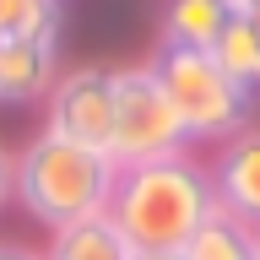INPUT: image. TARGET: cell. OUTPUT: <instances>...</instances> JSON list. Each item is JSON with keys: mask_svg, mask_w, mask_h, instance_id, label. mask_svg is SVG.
I'll use <instances>...</instances> for the list:
<instances>
[{"mask_svg": "<svg viewBox=\"0 0 260 260\" xmlns=\"http://www.w3.org/2000/svg\"><path fill=\"white\" fill-rule=\"evenodd\" d=\"M255 249H260V233L249 222H239L233 211H222V206H211L206 222L179 244L184 260H255Z\"/></svg>", "mask_w": 260, "mask_h": 260, "instance_id": "9c48e42d", "label": "cell"}, {"mask_svg": "<svg viewBox=\"0 0 260 260\" xmlns=\"http://www.w3.org/2000/svg\"><path fill=\"white\" fill-rule=\"evenodd\" d=\"M228 16H233L228 0H168V11H162V44L211 49Z\"/></svg>", "mask_w": 260, "mask_h": 260, "instance_id": "30bf717a", "label": "cell"}, {"mask_svg": "<svg viewBox=\"0 0 260 260\" xmlns=\"http://www.w3.org/2000/svg\"><path fill=\"white\" fill-rule=\"evenodd\" d=\"M211 60L222 65L228 76L239 81L249 98H260V32L249 27V16H228L222 32H217V44H211Z\"/></svg>", "mask_w": 260, "mask_h": 260, "instance_id": "8fae6325", "label": "cell"}, {"mask_svg": "<svg viewBox=\"0 0 260 260\" xmlns=\"http://www.w3.org/2000/svg\"><path fill=\"white\" fill-rule=\"evenodd\" d=\"M239 16H249V27L260 32V6H255V11H239Z\"/></svg>", "mask_w": 260, "mask_h": 260, "instance_id": "2e32d148", "label": "cell"}, {"mask_svg": "<svg viewBox=\"0 0 260 260\" xmlns=\"http://www.w3.org/2000/svg\"><path fill=\"white\" fill-rule=\"evenodd\" d=\"M211 184H217V206L260 233V125H244L239 136L222 141L211 162Z\"/></svg>", "mask_w": 260, "mask_h": 260, "instance_id": "8992f818", "label": "cell"}, {"mask_svg": "<svg viewBox=\"0 0 260 260\" xmlns=\"http://www.w3.org/2000/svg\"><path fill=\"white\" fill-rule=\"evenodd\" d=\"M228 6H233V0H228Z\"/></svg>", "mask_w": 260, "mask_h": 260, "instance_id": "d6986e66", "label": "cell"}, {"mask_svg": "<svg viewBox=\"0 0 260 260\" xmlns=\"http://www.w3.org/2000/svg\"><path fill=\"white\" fill-rule=\"evenodd\" d=\"M136 260H184L179 249H136Z\"/></svg>", "mask_w": 260, "mask_h": 260, "instance_id": "9a60e30c", "label": "cell"}, {"mask_svg": "<svg viewBox=\"0 0 260 260\" xmlns=\"http://www.w3.org/2000/svg\"><path fill=\"white\" fill-rule=\"evenodd\" d=\"M11 206V152L0 146V211Z\"/></svg>", "mask_w": 260, "mask_h": 260, "instance_id": "4fadbf2b", "label": "cell"}, {"mask_svg": "<svg viewBox=\"0 0 260 260\" xmlns=\"http://www.w3.org/2000/svg\"><path fill=\"white\" fill-rule=\"evenodd\" d=\"M114 65H71L54 76L44 98V130L49 136H65V141H81L92 152H109L114 136Z\"/></svg>", "mask_w": 260, "mask_h": 260, "instance_id": "5b68a950", "label": "cell"}, {"mask_svg": "<svg viewBox=\"0 0 260 260\" xmlns=\"http://www.w3.org/2000/svg\"><path fill=\"white\" fill-rule=\"evenodd\" d=\"M114 179H119V162L109 152L38 130L22 152H11V206H22L38 228L60 233L71 222L109 211Z\"/></svg>", "mask_w": 260, "mask_h": 260, "instance_id": "7a4b0ae2", "label": "cell"}, {"mask_svg": "<svg viewBox=\"0 0 260 260\" xmlns=\"http://www.w3.org/2000/svg\"><path fill=\"white\" fill-rule=\"evenodd\" d=\"M211 206H217L211 162H201L195 152H174V157H152V162L119 168L103 217L136 249H179L195 228L206 222Z\"/></svg>", "mask_w": 260, "mask_h": 260, "instance_id": "6da1fadb", "label": "cell"}, {"mask_svg": "<svg viewBox=\"0 0 260 260\" xmlns=\"http://www.w3.org/2000/svg\"><path fill=\"white\" fill-rule=\"evenodd\" d=\"M255 260H260V249H255Z\"/></svg>", "mask_w": 260, "mask_h": 260, "instance_id": "ac0fdd59", "label": "cell"}, {"mask_svg": "<svg viewBox=\"0 0 260 260\" xmlns=\"http://www.w3.org/2000/svg\"><path fill=\"white\" fill-rule=\"evenodd\" d=\"M255 6H260V0H233V11H255Z\"/></svg>", "mask_w": 260, "mask_h": 260, "instance_id": "e0dca14e", "label": "cell"}, {"mask_svg": "<svg viewBox=\"0 0 260 260\" xmlns=\"http://www.w3.org/2000/svg\"><path fill=\"white\" fill-rule=\"evenodd\" d=\"M157 87L168 92L179 125H184V141H217L222 146L228 136H239L255 114V98L244 92L239 81L228 76L222 65L211 60V49H190V44H162L146 54Z\"/></svg>", "mask_w": 260, "mask_h": 260, "instance_id": "3957f363", "label": "cell"}, {"mask_svg": "<svg viewBox=\"0 0 260 260\" xmlns=\"http://www.w3.org/2000/svg\"><path fill=\"white\" fill-rule=\"evenodd\" d=\"M65 0H0V38H60Z\"/></svg>", "mask_w": 260, "mask_h": 260, "instance_id": "7c38bea8", "label": "cell"}, {"mask_svg": "<svg viewBox=\"0 0 260 260\" xmlns=\"http://www.w3.org/2000/svg\"><path fill=\"white\" fill-rule=\"evenodd\" d=\"M44 260H136V244L98 211L87 222H71V228H60V233H49Z\"/></svg>", "mask_w": 260, "mask_h": 260, "instance_id": "ba28073f", "label": "cell"}, {"mask_svg": "<svg viewBox=\"0 0 260 260\" xmlns=\"http://www.w3.org/2000/svg\"><path fill=\"white\" fill-rule=\"evenodd\" d=\"M174 152H190L184 141V125H179L168 92L157 87L152 65H125L114 76V136H109V157L119 168L130 162H152V157H174Z\"/></svg>", "mask_w": 260, "mask_h": 260, "instance_id": "277c9868", "label": "cell"}, {"mask_svg": "<svg viewBox=\"0 0 260 260\" xmlns=\"http://www.w3.org/2000/svg\"><path fill=\"white\" fill-rule=\"evenodd\" d=\"M54 76H60L54 38H0V109L44 103Z\"/></svg>", "mask_w": 260, "mask_h": 260, "instance_id": "52a82bcc", "label": "cell"}, {"mask_svg": "<svg viewBox=\"0 0 260 260\" xmlns=\"http://www.w3.org/2000/svg\"><path fill=\"white\" fill-rule=\"evenodd\" d=\"M0 260H44V249H27V244H0Z\"/></svg>", "mask_w": 260, "mask_h": 260, "instance_id": "5bb4252c", "label": "cell"}]
</instances>
